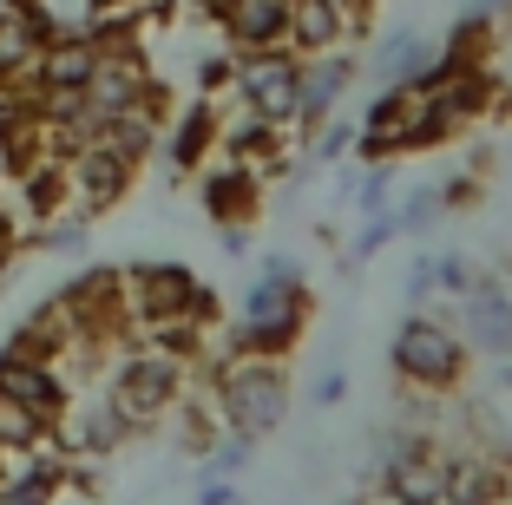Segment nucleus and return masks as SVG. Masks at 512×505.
Masks as SVG:
<instances>
[{
    "label": "nucleus",
    "instance_id": "5",
    "mask_svg": "<svg viewBox=\"0 0 512 505\" xmlns=\"http://www.w3.org/2000/svg\"><path fill=\"white\" fill-rule=\"evenodd\" d=\"M165 112V86L151 79L145 53H138V40H106V53H99V66H92L86 92H79V125H106V119H125V112Z\"/></svg>",
    "mask_w": 512,
    "mask_h": 505
},
{
    "label": "nucleus",
    "instance_id": "21",
    "mask_svg": "<svg viewBox=\"0 0 512 505\" xmlns=\"http://www.w3.org/2000/svg\"><path fill=\"white\" fill-rule=\"evenodd\" d=\"M230 499H237L230 479H204V492H197V505H230Z\"/></svg>",
    "mask_w": 512,
    "mask_h": 505
},
{
    "label": "nucleus",
    "instance_id": "1",
    "mask_svg": "<svg viewBox=\"0 0 512 505\" xmlns=\"http://www.w3.org/2000/svg\"><path fill=\"white\" fill-rule=\"evenodd\" d=\"M309 328V289H302V269L289 256H270L263 276L243 289L237 322L224 335V355H250V361H283Z\"/></svg>",
    "mask_w": 512,
    "mask_h": 505
},
{
    "label": "nucleus",
    "instance_id": "23",
    "mask_svg": "<svg viewBox=\"0 0 512 505\" xmlns=\"http://www.w3.org/2000/svg\"><path fill=\"white\" fill-rule=\"evenodd\" d=\"M342 7H348L355 20H368V14H375V0H342Z\"/></svg>",
    "mask_w": 512,
    "mask_h": 505
},
{
    "label": "nucleus",
    "instance_id": "24",
    "mask_svg": "<svg viewBox=\"0 0 512 505\" xmlns=\"http://www.w3.org/2000/svg\"><path fill=\"white\" fill-rule=\"evenodd\" d=\"M191 7H197V14H217V7H224V0H191Z\"/></svg>",
    "mask_w": 512,
    "mask_h": 505
},
{
    "label": "nucleus",
    "instance_id": "15",
    "mask_svg": "<svg viewBox=\"0 0 512 505\" xmlns=\"http://www.w3.org/2000/svg\"><path fill=\"white\" fill-rule=\"evenodd\" d=\"M217 138H224V125H217V112H211V99H197L184 119H165V158L178 164V171H197V164L217 151Z\"/></svg>",
    "mask_w": 512,
    "mask_h": 505
},
{
    "label": "nucleus",
    "instance_id": "16",
    "mask_svg": "<svg viewBox=\"0 0 512 505\" xmlns=\"http://www.w3.org/2000/svg\"><path fill=\"white\" fill-rule=\"evenodd\" d=\"M421 66H427V40H421L414 27H394V33H381L368 73H375V86H407Z\"/></svg>",
    "mask_w": 512,
    "mask_h": 505
},
{
    "label": "nucleus",
    "instance_id": "9",
    "mask_svg": "<svg viewBox=\"0 0 512 505\" xmlns=\"http://www.w3.org/2000/svg\"><path fill=\"white\" fill-rule=\"evenodd\" d=\"M453 302H460L453 328H460L467 355L512 361V289H506V276H473L467 296H453Z\"/></svg>",
    "mask_w": 512,
    "mask_h": 505
},
{
    "label": "nucleus",
    "instance_id": "17",
    "mask_svg": "<svg viewBox=\"0 0 512 505\" xmlns=\"http://www.w3.org/2000/svg\"><path fill=\"white\" fill-rule=\"evenodd\" d=\"M204 210H211L217 223H237L256 210V171H243V164H224V171H211L204 178Z\"/></svg>",
    "mask_w": 512,
    "mask_h": 505
},
{
    "label": "nucleus",
    "instance_id": "12",
    "mask_svg": "<svg viewBox=\"0 0 512 505\" xmlns=\"http://www.w3.org/2000/svg\"><path fill=\"white\" fill-rule=\"evenodd\" d=\"M355 86V60L342 53H316V60H302V79H296V125L289 132H316V125L335 119V105L348 99Z\"/></svg>",
    "mask_w": 512,
    "mask_h": 505
},
{
    "label": "nucleus",
    "instance_id": "7",
    "mask_svg": "<svg viewBox=\"0 0 512 505\" xmlns=\"http://www.w3.org/2000/svg\"><path fill=\"white\" fill-rule=\"evenodd\" d=\"M237 99L250 119L263 125H296V79H302V60L289 53V46H276V53H237Z\"/></svg>",
    "mask_w": 512,
    "mask_h": 505
},
{
    "label": "nucleus",
    "instance_id": "6",
    "mask_svg": "<svg viewBox=\"0 0 512 505\" xmlns=\"http://www.w3.org/2000/svg\"><path fill=\"white\" fill-rule=\"evenodd\" d=\"M453 453L440 433H421V427H401L381 453V492L394 505H440L453 486Z\"/></svg>",
    "mask_w": 512,
    "mask_h": 505
},
{
    "label": "nucleus",
    "instance_id": "20",
    "mask_svg": "<svg viewBox=\"0 0 512 505\" xmlns=\"http://www.w3.org/2000/svg\"><path fill=\"white\" fill-rule=\"evenodd\" d=\"M316 132H322V145H316L322 158H335V151H348V145H355V125H335V119H329V125H316Z\"/></svg>",
    "mask_w": 512,
    "mask_h": 505
},
{
    "label": "nucleus",
    "instance_id": "4",
    "mask_svg": "<svg viewBox=\"0 0 512 505\" xmlns=\"http://www.w3.org/2000/svg\"><path fill=\"white\" fill-rule=\"evenodd\" d=\"M211 407L230 433L263 440L270 427H283L289 414V374L283 361H250V355H224L211 374Z\"/></svg>",
    "mask_w": 512,
    "mask_h": 505
},
{
    "label": "nucleus",
    "instance_id": "2",
    "mask_svg": "<svg viewBox=\"0 0 512 505\" xmlns=\"http://www.w3.org/2000/svg\"><path fill=\"white\" fill-rule=\"evenodd\" d=\"M184 387H191V374H184V361L171 355V348L125 342L119 355H112L106 401L125 414V427H132V433H151L158 420H171L184 407Z\"/></svg>",
    "mask_w": 512,
    "mask_h": 505
},
{
    "label": "nucleus",
    "instance_id": "27",
    "mask_svg": "<svg viewBox=\"0 0 512 505\" xmlns=\"http://www.w3.org/2000/svg\"><path fill=\"white\" fill-rule=\"evenodd\" d=\"M0 473H7V453H0Z\"/></svg>",
    "mask_w": 512,
    "mask_h": 505
},
{
    "label": "nucleus",
    "instance_id": "14",
    "mask_svg": "<svg viewBox=\"0 0 512 505\" xmlns=\"http://www.w3.org/2000/svg\"><path fill=\"white\" fill-rule=\"evenodd\" d=\"M362 20L348 14L342 0H289V53L296 60H316V53H342L355 40Z\"/></svg>",
    "mask_w": 512,
    "mask_h": 505
},
{
    "label": "nucleus",
    "instance_id": "13",
    "mask_svg": "<svg viewBox=\"0 0 512 505\" xmlns=\"http://www.w3.org/2000/svg\"><path fill=\"white\" fill-rule=\"evenodd\" d=\"M211 20L230 53H276V46H289V0H224Z\"/></svg>",
    "mask_w": 512,
    "mask_h": 505
},
{
    "label": "nucleus",
    "instance_id": "26",
    "mask_svg": "<svg viewBox=\"0 0 512 505\" xmlns=\"http://www.w3.org/2000/svg\"><path fill=\"white\" fill-rule=\"evenodd\" d=\"M506 289H512V263H506Z\"/></svg>",
    "mask_w": 512,
    "mask_h": 505
},
{
    "label": "nucleus",
    "instance_id": "18",
    "mask_svg": "<svg viewBox=\"0 0 512 505\" xmlns=\"http://www.w3.org/2000/svg\"><path fill=\"white\" fill-rule=\"evenodd\" d=\"M467 283H473V269L460 263V256H427V263L407 276V302L427 309L434 296H467Z\"/></svg>",
    "mask_w": 512,
    "mask_h": 505
},
{
    "label": "nucleus",
    "instance_id": "11",
    "mask_svg": "<svg viewBox=\"0 0 512 505\" xmlns=\"http://www.w3.org/2000/svg\"><path fill=\"white\" fill-rule=\"evenodd\" d=\"M73 374L60 368V361H27V355H7L0 348V401L27 407L33 420H46V427H60V414L73 407Z\"/></svg>",
    "mask_w": 512,
    "mask_h": 505
},
{
    "label": "nucleus",
    "instance_id": "8",
    "mask_svg": "<svg viewBox=\"0 0 512 505\" xmlns=\"http://www.w3.org/2000/svg\"><path fill=\"white\" fill-rule=\"evenodd\" d=\"M99 53H106V40H92V33H66V40H40V53H33L27 79L7 92H27L33 105H53V99H79L92 79V66H99Z\"/></svg>",
    "mask_w": 512,
    "mask_h": 505
},
{
    "label": "nucleus",
    "instance_id": "10",
    "mask_svg": "<svg viewBox=\"0 0 512 505\" xmlns=\"http://www.w3.org/2000/svg\"><path fill=\"white\" fill-rule=\"evenodd\" d=\"M138 164L119 158L112 145H99V138H79L73 151H66V184H73V210L79 217H99V210H112L125 191H132Z\"/></svg>",
    "mask_w": 512,
    "mask_h": 505
},
{
    "label": "nucleus",
    "instance_id": "28",
    "mask_svg": "<svg viewBox=\"0 0 512 505\" xmlns=\"http://www.w3.org/2000/svg\"><path fill=\"white\" fill-rule=\"evenodd\" d=\"M230 505H243V499H230Z\"/></svg>",
    "mask_w": 512,
    "mask_h": 505
},
{
    "label": "nucleus",
    "instance_id": "19",
    "mask_svg": "<svg viewBox=\"0 0 512 505\" xmlns=\"http://www.w3.org/2000/svg\"><path fill=\"white\" fill-rule=\"evenodd\" d=\"M362 210H368V217L388 210V158H375V171L362 178Z\"/></svg>",
    "mask_w": 512,
    "mask_h": 505
},
{
    "label": "nucleus",
    "instance_id": "22",
    "mask_svg": "<svg viewBox=\"0 0 512 505\" xmlns=\"http://www.w3.org/2000/svg\"><path fill=\"white\" fill-rule=\"evenodd\" d=\"M342 387H348V381H342V368H329V374L316 381V401H322V407H329V401H342Z\"/></svg>",
    "mask_w": 512,
    "mask_h": 505
},
{
    "label": "nucleus",
    "instance_id": "3",
    "mask_svg": "<svg viewBox=\"0 0 512 505\" xmlns=\"http://www.w3.org/2000/svg\"><path fill=\"white\" fill-rule=\"evenodd\" d=\"M388 368L407 394H453V387L467 381L473 355H467V342H460V328L447 315L407 309L401 328H394V342H388Z\"/></svg>",
    "mask_w": 512,
    "mask_h": 505
},
{
    "label": "nucleus",
    "instance_id": "25",
    "mask_svg": "<svg viewBox=\"0 0 512 505\" xmlns=\"http://www.w3.org/2000/svg\"><path fill=\"white\" fill-rule=\"evenodd\" d=\"M362 505H394V499H388V492H375V499H362Z\"/></svg>",
    "mask_w": 512,
    "mask_h": 505
}]
</instances>
